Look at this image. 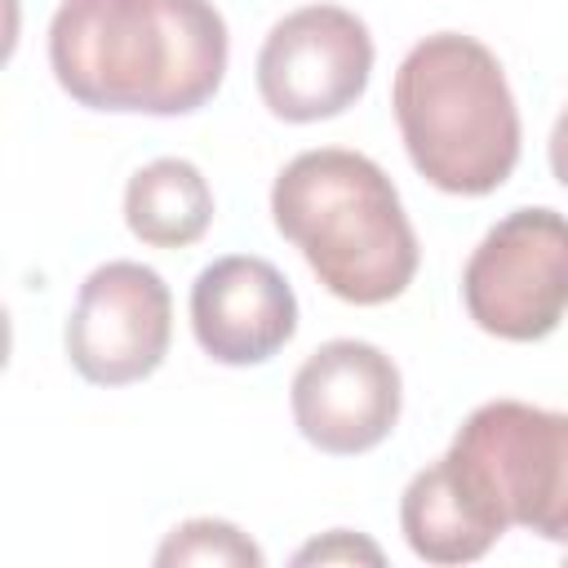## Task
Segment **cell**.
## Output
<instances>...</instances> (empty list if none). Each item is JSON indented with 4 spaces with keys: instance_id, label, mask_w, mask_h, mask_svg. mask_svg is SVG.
Returning a JSON list of instances; mask_svg holds the SVG:
<instances>
[{
    "instance_id": "obj_3",
    "label": "cell",
    "mask_w": 568,
    "mask_h": 568,
    "mask_svg": "<svg viewBox=\"0 0 568 568\" xmlns=\"http://www.w3.org/2000/svg\"><path fill=\"white\" fill-rule=\"evenodd\" d=\"M413 169L448 195H488L519 164V106L488 44L462 31L417 40L390 84Z\"/></svg>"
},
{
    "instance_id": "obj_5",
    "label": "cell",
    "mask_w": 568,
    "mask_h": 568,
    "mask_svg": "<svg viewBox=\"0 0 568 568\" xmlns=\"http://www.w3.org/2000/svg\"><path fill=\"white\" fill-rule=\"evenodd\" d=\"M466 315L501 342H541L568 315V217L510 209L462 271Z\"/></svg>"
},
{
    "instance_id": "obj_6",
    "label": "cell",
    "mask_w": 568,
    "mask_h": 568,
    "mask_svg": "<svg viewBox=\"0 0 568 568\" xmlns=\"http://www.w3.org/2000/svg\"><path fill=\"white\" fill-rule=\"evenodd\" d=\"M373 75V36L342 4L284 13L257 49V93L275 120L315 124L355 106Z\"/></svg>"
},
{
    "instance_id": "obj_7",
    "label": "cell",
    "mask_w": 568,
    "mask_h": 568,
    "mask_svg": "<svg viewBox=\"0 0 568 568\" xmlns=\"http://www.w3.org/2000/svg\"><path fill=\"white\" fill-rule=\"evenodd\" d=\"M173 337V297L160 271L142 262H102L84 275L67 315V359L93 386L151 377Z\"/></svg>"
},
{
    "instance_id": "obj_4",
    "label": "cell",
    "mask_w": 568,
    "mask_h": 568,
    "mask_svg": "<svg viewBox=\"0 0 568 568\" xmlns=\"http://www.w3.org/2000/svg\"><path fill=\"white\" fill-rule=\"evenodd\" d=\"M444 457L501 528L568 546V413L488 399L457 426Z\"/></svg>"
},
{
    "instance_id": "obj_2",
    "label": "cell",
    "mask_w": 568,
    "mask_h": 568,
    "mask_svg": "<svg viewBox=\"0 0 568 568\" xmlns=\"http://www.w3.org/2000/svg\"><path fill=\"white\" fill-rule=\"evenodd\" d=\"M275 231L351 306L395 302L417 275V235L386 169L359 151L293 155L271 186Z\"/></svg>"
},
{
    "instance_id": "obj_1",
    "label": "cell",
    "mask_w": 568,
    "mask_h": 568,
    "mask_svg": "<svg viewBox=\"0 0 568 568\" xmlns=\"http://www.w3.org/2000/svg\"><path fill=\"white\" fill-rule=\"evenodd\" d=\"M231 36L213 0H62L49 67L89 111L191 115L226 75Z\"/></svg>"
},
{
    "instance_id": "obj_13",
    "label": "cell",
    "mask_w": 568,
    "mask_h": 568,
    "mask_svg": "<svg viewBox=\"0 0 568 568\" xmlns=\"http://www.w3.org/2000/svg\"><path fill=\"white\" fill-rule=\"evenodd\" d=\"M359 559L364 564H382V550L364 532H351V528H333V532L306 541L293 555V564H359Z\"/></svg>"
},
{
    "instance_id": "obj_11",
    "label": "cell",
    "mask_w": 568,
    "mask_h": 568,
    "mask_svg": "<svg viewBox=\"0 0 568 568\" xmlns=\"http://www.w3.org/2000/svg\"><path fill=\"white\" fill-rule=\"evenodd\" d=\"M124 222L151 248H186L213 222V191L191 160L160 155L129 178Z\"/></svg>"
},
{
    "instance_id": "obj_8",
    "label": "cell",
    "mask_w": 568,
    "mask_h": 568,
    "mask_svg": "<svg viewBox=\"0 0 568 568\" xmlns=\"http://www.w3.org/2000/svg\"><path fill=\"white\" fill-rule=\"evenodd\" d=\"M404 404L395 359L359 337H333L315 346L288 386V408L306 444L328 457H355L377 448Z\"/></svg>"
},
{
    "instance_id": "obj_15",
    "label": "cell",
    "mask_w": 568,
    "mask_h": 568,
    "mask_svg": "<svg viewBox=\"0 0 568 568\" xmlns=\"http://www.w3.org/2000/svg\"><path fill=\"white\" fill-rule=\"evenodd\" d=\"M564 564H568V550H564Z\"/></svg>"
},
{
    "instance_id": "obj_9",
    "label": "cell",
    "mask_w": 568,
    "mask_h": 568,
    "mask_svg": "<svg viewBox=\"0 0 568 568\" xmlns=\"http://www.w3.org/2000/svg\"><path fill=\"white\" fill-rule=\"evenodd\" d=\"M191 333L217 364H266L297 333V293L266 257H217L191 284Z\"/></svg>"
},
{
    "instance_id": "obj_12",
    "label": "cell",
    "mask_w": 568,
    "mask_h": 568,
    "mask_svg": "<svg viewBox=\"0 0 568 568\" xmlns=\"http://www.w3.org/2000/svg\"><path fill=\"white\" fill-rule=\"evenodd\" d=\"M155 564H213V568H262L266 555L262 546L226 524V519H186L178 524L160 550H155Z\"/></svg>"
},
{
    "instance_id": "obj_10",
    "label": "cell",
    "mask_w": 568,
    "mask_h": 568,
    "mask_svg": "<svg viewBox=\"0 0 568 568\" xmlns=\"http://www.w3.org/2000/svg\"><path fill=\"white\" fill-rule=\"evenodd\" d=\"M399 528L417 559L426 564H470L493 550V541L506 532L479 497L466 488V479L453 470L448 457L417 470L399 497Z\"/></svg>"
},
{
    "instance_id": "obj_14",
    "label": "cell",
    "mask_w": 568,
    "mask_h": 568,
    "mask_svg": "<svg viewBox=\"0 0 568 568\" xmlns=\"http://www.w3.org/2000/svg\"><path fill=\"white\" fill-rule=\"evenodd\" d=\"M546 155H550V173L559 178V186H568V106L555 115V129H550Z\"/></svg>"
}]
</instances>
